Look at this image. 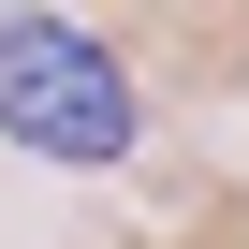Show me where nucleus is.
Segmentation results:
<instances>
[{
    "mask_svg": "<svg viewBox=\"0 0 249 249\" xmlns=\"http://www.w3.org/2000/svg\"><path fill=\"white\" fill-rule=\"evenodd\" d=\"M0 147H30L59 176H117L147 147V103L73 15H0Z\"/></svg>",
    "mask_w": 249,
    "mask_h": 249,
    "instance_id": "obj_1",
    "label": "nucleus"
}]
</instances>
